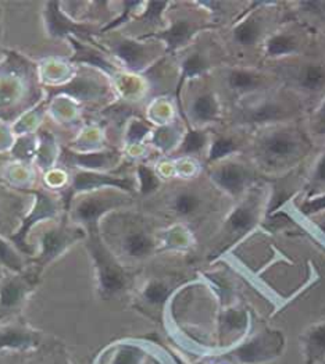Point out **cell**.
I'll use <instances>...</instances> for the list:
<instances>
[{
	"mask_svg": "<svg viewBox=\"0 0 325 364\" xmlns=\"http://www.w3.org/2000/svg\"><path fill=\"white\" fill-rule=\"evenodd\" d=\"M247 328V314L242 309H227L221 317V335L235 338Z\"/></svg>",
	"mask_w": 325,
	"mask_h": 364,
	"instance_id": "cell-28",
	"label": "cell"
},
{
	"mask_svg": "<svg viewBox=\"0 0 325 364\" xmlns=\"http://www.w3.org/2000/svg\"><path fill=\"white\" fill-rule=\"evenodd\" d=\"M87 238V231L81 227H67L64 223L48 228L41 235V250L38 256L33 259L38 275L53 260L59 259L60 256L68 250L74 243L80 242Z\"/></svg>",
	"mask_w": 325,
	"mask_h": 364,
	"instance_id": "cell-4",
	"label": "cell"
},
{
	"mask_svg": "<svg viewBox=\"0 0 325 364\" xmlns=\"http://www.w3.org/2000/svg\"><path fill=\"white\" fill-rule=\"evenodd\" d=\"M207 144H210V138L206 131L191 129L181 139L178 153L181 156H193L202 152L206 148Z\"/></svg>",
	"mask_w": 325,
	"mask_h": 364,
	"instance_id": "cell-31",
	"label": "cell"
},
{
	"mask_svg": "<svg viewBox=\"0 0 325 364\" xmlns=\"http://www.w3.org/2000/svg\"><path fill=\"white\" fill-rule=\"evenodd\" d=\"M60 6L61 4L59 1H48L43 10L45 24L52 38H75L92 41L95 35H99V32H96L90 26L77 23L67 13H64Z\"/></svg>",
	"mask_w": 325,
	"mask_h": 364,
	"instance_id": "cell-12",
	"label": "cell"
},
{
	"mask_svg": "<svg viewBox=\"0 0 325 364\" xmlns=\"http://www.w3.org/2000/svg\"><path fill=\"white\" fill-rule=\"evenodd\" d=\"M179 139H181V134L173 125H167V127L157 129V132L153 136V142L161 151L173 149L176 145H178L177 142H179Z\"/></svg>",
	"mask_w": 325,
	"mask_h": 364,
	"instance_id": "cell-35",
	"label": "cell"
},
{
	"mask_svg": "<svg viewBox=\"0 0 325 364\" xmlns=\"http://www.w3.org/2000/svg\"><path fill=\"white\" fill-rule=\"evenodd\" d=\"M171 212L182 218H191L202 212L205 198L195 189H181L171 199Z\"/></svg>",
	"mask_w": 325,
	"mask_h": 364,
	"instance_id": "cell-26",
	"label": "cell"
},
{
	"mask_svg": "<svg viewBox=\"0 0 325 364\" xmlns=\"http://www.w3.org/2000/svg\"><path fill=\"white\" fill-rule=\"evenodd\" d=\"M210 177L221 191L233 198H239L255 178L250 167L230 159L215 166L210 171Z\"/></svg>",
	"mask_w": 325,
	"mask_h": 364,
	"instance_id": "cell-14",
	"label": "cell"
},
{
	"mask_svg": "<svg viewBox=\"0 0 325 364\" xmlns=\"http://www.w3.org/2000/svg\"><path fill=\"white\" fill-rule=\"evenodd\" d=\"M211 58L206 49H193L181 61V78L178 82V90H181L185 80H192L202 77L211 68Z\"/></svg>",
	"mask_w": 325,
	"mask_h": 364,
	"instance_id": "cell-25",
	"label": "cell"
},
{
	"mask_svg": "<svg viewBox=\"0 0 325 364\" xmlns=\"http://www.w3.org/2000/svg\"><path fill=\"white\" fill-rule=\"evenodd\" d=\"M116 159L117 156L113 152L77 153L64 149L60 154V161L68 167H78L82 171L95 173L110 167V164L116 163Z\"/></svg>",
	"mask_w": 325,
	"mask_h": 364,
	"instance_id": "cell-23",
	"label": "cell"
},
{
	"mask_svg": "<svg viewBox=\"0 0 325 364\" xmlns=\"http://www.w3.org/2000/svg\"><path fill=\"white\" fill-rule=\"evenodd\" d=\"M171 288L161 279H150L142 291V299L151 306H161L170 298Z\"/></svg>",
	"mask_w": 325,
	"mask_h": 364,
	"instance_id": "cell-32",
	"label": "cell"
},
{
	"mask_svg": "<svg viewBox=\"0 0 325 364\" xmlns=\"http://www.w3.org/2000/svg\"><path fill=\"white\" fill-rule=\"evenodd\" d=\"M170 6L169 1H149L142 16L138 18L139 23L148 27H161L163 26V13Z\"/></svg>",
	"mask_w": 325,
	"mask_h": 364,
	"instance_id": "cell-33",
	"label": "cell"
},
{
	"mask_svg": "<svg viewBox=\"0 0 325 364\" xmlns=\"http://www.w3.org/2000/svg\"><path fill=\"white\" fill-rule=\"evenodd\" d=\"M285 346L279 331H262L237 346L230 356L240 364H262L278 358Z\"/></svg>",
	"mask_w": 325,
	"mask_h": 364,
	"instance_id": "cell-5",
	"label": "cell"
},
{
	"mask_svg": "<svg viewBox=\"0 0 325 364\" xmlns=\"http://www.w3.org/2000/svg\"><path fill=\"white\" fill-rule=\"evenodd\" d=\"M122 255L129 260H145L156 250V240L145 228L128 230L119 243Z\"/></svg>",
	"mask_w": 325,
	"mask_h": 364,
	"instance_id": "cell-21",
	"label": "cell"
},
{
	"mask_svg": "<svg viewBox=\"0 0 325 364\" xmlns=\"http://www.w3.org/2000/svg\"><path fill=\"white\" fill-rule=\"evenodd\" d=\"M292 105L279 96L265 97L253 102L238 112V122L242 125H267L282 122L292 117Z\"/></svg>",
	"mask_w": 325,
	"mask_h": 364,
	"instance_id": "cell-6",
	"label": "cell"
},
{
	"mask_svg": "<svg viewBox=\"0 0 325 364\" xmlns=\"http://www.w3.org/2000/svg\"><path fill=\"white\" fill-rule=\"evenodd\" d=\"M74 48V55L71 58L73 63H81V64H88L90 67H95L109 75H114L117 73V68L113 63L107 60L105 55L95 48H90L84 45L80 39L75 38H68Z\"/></svg>",
	"mask_w": 325,
	"mask_h": 364,
	"instance_id": "cell-24",
	"label": "cell"
},
{
	"mask_svg": "<svg viewBox=\"0 0 325 364\" xmlns=\"http://www.w3.org/2000/svg\"><path fill=\"white\" fill-rule=\"evenodd\" d=\"M56 364H65V363H56Z\"/></svg>",
	"mask_w": 325,
	"mask_h": 364,
	"instance_id": "cell-45",
	"label": "cell"
},
{
	"mask_svg": "<svg viewBox=\"0 0 325 364\" xmlns=\"http://www.w3.org/2000/svg\"><path fill=\"white\" fill-rule=\"evenodd\" d=\"M206 27L196 21L192 17L181 16L171 21L170 27L163 31H156V32H149L145 35H139L138 39H153L163 42V46L166 48V52H177L179 49L186 48L195 35H198L202 30Z\"/></svg>",
	"mask_w": 325,
	"mask_h": 364,
	"instance_id": "cell-11",
	"label": "cell"
},
{
	"mask_svg": "<svg viewBox=\"0 0 325 364\" xmlns=\"http://www.w3.org/2000/svg\"><path fill=\"white\" fill-rule=\"evenodd\" d=\"M267 20L262 9L252 10L231 31L233 45L239 49H250L266 41Z\"/></svg>",
	"mask_w": 325,
	"mask_h": 364,
	"instance_id": "cell-16",
	"label": "cell"
},
{
	"mask_svg": "<svg viewBox=\"0 0 325 364\" xmlns=\"http://www.w3.org/2000/svg\"><path fill=\"white\" fill-rule=\"evenodd\" d=\"M142 360V352L135 346L121 348L112 364H139Z\"/></svg>",
	"mask_w": 325,
	"mask_h": 364,
	"instance_id": "cell-37",
	"label": "cell"
},
{
	"mask_svg": "<svg viewBox=\"0 0 325 364\" xmlns=\"http://www.w3.org/2000/svg\"><path fill=\"white\" fill-rule=\"evenodd\" d=\"M153 41V39H151ZM110 50L119 58L129 70L142 71L156 59V55L166 52V48H161L156 42H148L145 39H129L121 38L110 45Z\"/></svg>",
	"mask_w": 325,
	"mask_h": 364,
	"instance_id": "cell-9",
	"label": "cell"
},
{
	"mask_svg": "<svg viewBox=\"0 0 325 364\" xmlns=\"http://www.w3.org/2000/svg\"><path fill=\"white\" fill-rule=\"evenodd\" d=\"M311 183L313 186H323L325 185V153L323 154V157L320 159V161L317 163V167H316V171L311 177Z\"/></svg>",
	"mask_w": 325,
	"mask_h": 364,
	"instance_id": "cell-42",
	"label": "cell"
},
{
	"mask_svg": "<svg viewBox=\"0 0 325 364\" xmlns=\"http://www.w3.org/2000/svg\"><path fill=\"white\" fill-rule=\"evenodd\" d=\"M188 114L196 125H207L218 120L221 106L217 95L213 91L198 92L189 102Z\"/></svg>",
	"mask_w": 325,
	"mask_h": 364,
	"instance_id": "cell-22",
	"label": "cell"
},
{
	"mask_svg": "<svg viewBox=\"0 0 325 364\" xmlns=\"http://www.w3.org/2000/svg\"><path fill=\"white\" fill-rule=\"evenodd\" d=\"M150 132V125L144 120H132L128 125L127 134H125V141L128 146H137L141 145L142 141L146 138Z\"/></svg>",
	"mask_w": 325,
	"mask_h": 364,
	"instance_id": "cell-36",
	"label": "cell"
},
{
	"mask_svg": "<svg viewBox=\"0 0 325 364\" xmlns=\"http://www.w3.org/2000/svg\"><path fill=\"white\" fill-rule=\"evenodd\" d=\"M38 281V274L13 273L0 278V318L21 309Z\"/></svg>",
	"mask_w": 325,
	"mask_h": 364,
	"instance_id": "cell-8",
	"label": "cell"
},
{
	"mask_svg": "<svg viewBox=\"0 0 325 364\" xmlns=\"http://www.w3.org/2000/svg\"><path fill=\"white\" fill-rule=\"evenodd\" d=\"M288 80L292 88L303 96H317L325 91V63L303 60L292 65L288 71Z\"/></svg>",
	"mask_w": 325,
	"mask_h": 364,
	"instance_id": "cell-15",
	"label": "cell"
},
{
	"mask_svg": "<svg viewBox=\"0 0 325 364\" xmlns=\"http://www.w3.org/2000/svg\"><path fill=\"white\" fill-rule=\"evenodd\" d=\"M221 80L227 92L237 97L266 91L270 84L268 75L260 73L259 70L242 65H233L223 70Z\"/></svg>",
	"mask_w": 325,
	"mask_h": 364,
	"instance_id": "cell-13",
	"label": "cell"
},
{
	"mask_svg": "<svg viewBox=\"0 0 325 364\" xmlns=\"http://www.w3.org/2000/svg\"><path fill=\"white\" fill-rule=\"evenodd\" d=\"M240 149V144L234 136L230 135H218L210 142L208 149V161H223L224 159L233 156Z\"/></svg>",
	"mask_w": 325,
	"mask_h": 364,
	"instance_id": "cell-29",
	"label": "cell"
},
{
	"mask_svg": "<svg viewBox=\"0 0 325 364\" xmlns=\"http://www.w3.org/2000/svg\"><path fill=\"white\" fill-rule=\"evenodd\" d=\"M300 210L307 215L325 210V193L313 196V198L307 199L306 202H303L300 206Z\"/></svg>",
	"mask_w": 325,
	"mask_h": 364,
	"instance_id": "cell-41",
	"label": "cell"
},
{
	"mask_svg": "<svg viewBox=\"0 0 325 364\" xmlns=\"http://www.w3.org/2000/svg\"><path fill=\"white\" fill-rule=\"evenodd\" d=\"M304 45L303 33L296 28H281L267 35L263 42L265 56L268 59H289L302 53Z\"/></svg>",
	"mask_w": 325,
	"mask_h": 364,
	"instance_id": "cell-17",
	"label": "cell"
},
{
	"mask_svg": "<svg viewBox=\"0 0 325 364\" xmlns=\"http://www.w3.org/2000/svg\"><path fill=\"white\" fill-rule=\"evenodd\" d=\"M256 157L267 167L291 166L306 151L303 136L288 127L271 128L256 141Z\"/></svg>",
	"mask_w": 325,
	"mask_h": 364,
	"instance_id": "cell-2",
	"label": "cell"
},
{
	"mask_svg": "<svg viewBox=\"0 0 325 364\" xmlns=\"http://www.w3.org/2000/svg\"><path fill=\"white\" fill-rule=\"evenodd\" d=\"M41 345V336L28 327L18 324L0 326V352L31 350Z\"/></svg>",
	"mask_w": 325,
	"mask_h": 364,
	"instance_id": "cell-20",
	"label": "cell"
},
{
	"mask_svg": "<svg viewBox=\"0 0 325 364\" xmlns=\"http://www.w3.org/2000/svg\"><path fill=\"white\" fill-rule=\"evenodd\" d=\"M259 199L260 198L257 196H250L249 199H245L228 215L225 223V232L228 237H231L233 240L239 238L256 225L262 209Z\"/></svg>",
	"mask_w": 325,
	"mask_h": 364,
	"instance_id": "cell-18",
	"label": "cell"
},
{
	"mask_svg": "<svg viewBox=\"0 0 325 364\" xmlns=\"http://www.w3.org/2000/svg\"><path fill=\"white\" fill-rule=\"evenodd\" d=\"M52 144H53V136L50 135V134H48V132H45L43 134V142H42V145H41V151L38 152V161H39V164H41V167H49L50 164H52V161H53V159L48 154V153H50L53 157H55V149H53V146H52Z\"/></svg>",
	"mask_w": 325,
	"mask_h": 364,
	"instance_id": "cell-38",
	"label": "cell"
},
{
	"mask_svg": "<svg viewBox=\"0 0 325 364\" xmlns=\"http://www.w3.org/2000/svg\"><path fill=\"white\" fill-rule=\"evenodd\" d=\"M1 55H3V50H1V48H0V56H1Z\"/></svg>",
	"mask_w": 325,
	"mask_h": 364,
	"instance_id": "cell-44",
	"label": "cell"
},
{
	"mask_svg": "<svg viewBox=\"0 0 325 364\" xmlns=\"http://www.w3.org/2000/svg\"><path fill=\"white\" fill-rule=\"evenodd\" d=\"M35 195V205L31 212L21 220L20 228L10 234L7 238L13 243L20 252L31 256V249L27 243V238L30 234L31 228L36 225L39 221L53 218L58 215L60 210L59 200L53 198V195L45 191H31Z\"/></svg>",
	"mask_w": 325,
	"mask_h": 364,
	"instance_id": "cell-7",
	"label": "cell"
},
{
	"mask_svg": "<svg viewBox=\"0 0 325 364\" xmlns=\"http://www.w3.org/2000/svg\"><path fill=\"white\" fill-rule=\"evenodd\" d=\"M127 198L117 192H90L87 196L75 202L71 218L87 232L99 230V221L112 210L127 205Z\"/></svg>",
	"mask_w": 325,
	"mask_h": 364,
	"instance_id": "cell-3",
	"label": "cell"
},
{
	"mask_svg": "<svg viewBox=\"0 0 325 364\" xmlns=\"http://www.w3.org/2000/svg\"><path fill=\"white\" fill-rule=\"evenodd\" d=\"M103 188H112V189H119L124 192H132V182L128 178H121L114 176H107L102 173L95 171H82L78 170L73 174L71 183L67 188V193L64 196V205L68 209L71 206L73 199L77 195L82 193H90Z\"/></svg>",
	"mask_w": 325,
	"mask_h": 364,
	"instance_id": "cell-10",
	"label": "cell"
},
{
	"mask_svg": "<svg viewBox=\"0 0 325 364\" xmlns=\"http://www.w3.org/2000/svg\"><path fill=\"white\" fill-rule=\"evenodd\" d=\"M311 132L317 136H325V97L320 102L310 122Z\"/></svg>",
	"mask_w": 325,
	"mask_h": 364,
	"instance_id": "cell-40",
	"label": "cell"
},
{
	"mask_svg": "<svg viewBox=\"0 0 325 364\" xmlns=\"http://www.w3.org/2000/svg\"><path fill=\"white\" fill-rule=\"evenodd\" d=\"M11 153L14 157L21 159V160H30L35 153V145L31 136H24L21 138L11 149Z\"/></svg>",
	"mask_w": 325,
	"mask_h": 364,
	"instance_id": "cell-39",
	"label": "cell"
},
{
	"mask_svg": "<svg viewBox=\"0 0 325 364\" xmlns=\"http://www.w3.org/2000/svg\"><path fill=\"white\" fill-rule=\"evenodd\" d=\"M53 95H65L75 100L88 102L103 97L106 95V87L100 84L95 77L75 75L64 85H58L50 90V97Z\"/></svg>",
	"mask_w": 325,
	"mask_h": 364,
	"instance_id": "cell-19",
	"label": "cell"
},
{
	"mask_svg": "<svg viewBox=\"0 0 325 364\" xmlns=\"http://www.w3.org/2000/svg\"><path fill=\"white\" fill-rule=\"evenodd\" d=\"M87 249L93 260V267L97 279V289L102 298L109 299L127 291L131 278L121 266L119 259L107 243L103 241L99 230L87 232Z\"/></svg>",
	"mask_w": 325,
	"mask_h": 364,
	"instance_id": "cell-1",
	"label": "cell"
},
{
	"mask_svg": "<svg viewBox=\"0 0 325 364\" xmlns=\"http://www.w3.org/2000/svg\"><path fill=\"white\" fill-rule=\"evenodd\" d=\"M0 264L11 273H24L26 263L20 256V250L10 243L9 238L0 235Z\"/></svg>",
	"mask_w": 325,
	"mask_h": 364,
	"instance_id": "cell-30",
	"label": "cell"
},
{
	"mask_svg": "<svg viewBox=\"0 0 325 364\" xmlns=\"http://www.w3.org/2000/svg\"><path fill=\"white\" fill-rule=\"evenodd\" d=\"M138 180H139V191L142 195H150L160 188V178L153 168L146 164H139L138 170Z\"/></svg>",
	"mask_w": 325,
	"mask_h": 364,
	"instance_id": "cell-34",
	"label": "cell"
},
{
	"mask_svg": "<svg viewBox=\"0 0 325 364\" xmlns=\"http://www.w3.org/2000/svg\"><path fill=\"white\" fill-rule=\"evenodd\" d=\"M306 364H317L325 358V321L307 330L302 336Z\"/></svg>",
	"mask_w": 325,
	"mask_h": 364,
	"instance_id": "cell-27",
	"label": "cell"
},
{
	"mask_svg": "<svg viewBox=\"0 0 325 364\" xmlns=\"http://www.w3.org/2000/svg\"><path fill=\"white\" fill-rule=\"evenodd\" d=\"M9 196H6L4 189L0 188V224H1V215H3V208H4V199H7Z\"/></svg>",
	"mask_w": 325,
	"mask_h": 364,
	"instance_id": "cell-43",
	"label": "cell"
}]
</instances>
